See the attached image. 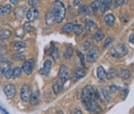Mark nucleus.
<instances>
[{"mask_svg": "<svg viewBox=\"0 0 134 114\" xmlns=\"http://www.w3.org/2000/svg\"><path fill=\"white\" fill-rule=\"evenodd\" d=\"M63 87H64V83H62L61 81H57L55 82L53 85V91L55 94H59L62 92Z\"/></svg>", "mask_w": 134, "mask_h": 114, "instance_id": "obj_20", "label": "nucleus"}, {"mask_svg": "<svg viewBox=\"0 0 134 114\" xmlns=\"http://www.w3.org/2000/svg\"><path fill=\"white\" fill-rule=\"evenodd\" d=\"M85 75H86L85 68H83V67H79L74 70L73 77H74L75 79H81V78L85 76Z\"/></svg>", "mask_w": 134, "mask_h": 114, "instance_id": "obj_12", "label": "nucleus"}, {"mask_svg": "<svg viewBox=\"0 0 134 114\" xmlns=\"http://www.w3.org/2000/svg\"><path fill=\"white\" fill-rule=\"evenodd\" d=\"M12 75H13V69L10 67V68H7L4 72L3 76H5V78H6V79H10V78H12Z\"/></svg>", "mask_w": 134, "mask_h": 114, "instance_id": "obj_36", "label": "nucleus"}, {"mask_svg": "<svg viewBox=\"0 0 134 114\" xmlns=\"http://www.w3.org/2000/svg\"><path fill=\"white\" fill-rule=\"evenodd\" d=\"M21 72H23V70H21V67H14V68L13 69L12 78H17V77H19V76H20L21 75Z\"/></svg>", "mask_w": 134, "mask_h": 114, "instance_id": "obj_30", "label": "nucleus"}, {"mask_svg": "<svg viewBox=\"0 0 134 114\" xmlns=\"http://www.w3.org/2000/svg\"><path fill=\"white\" fill-rule=\"evenodd\" d=\"M72 52H73L72 46L71 44H69L68 47H67L66 50L64 51V58H65V60H69V58L72 56Z\"/></svg>", "mask_w": 134, "mask_h": 114, "instance_id": "obj_22", "label": "nucleus"}, {"mask_svg": "<svg viewBox=\"0 0 134 114\" xmlns=\"http://www.w3.org/2000/svg\"><path fill=\"white\" fill-rule=\"evenodd\" d=\"M12 12V6L10 4H7L5 6L0 5V16L3 15H6Z\"/></svg>", "mask_w": 134, "mask_h": 114, "instance_id": "obj_15", "label": "nucleus"}, {"mask_svg": "<svg viewBox=\"0 0 134 114\" xmlns=\"http://www.w3.org/2000/svg\"><path fill=\"white\" fill-rule=\"evenodd\" d=\"M0 111L2 112V114H9V112H8L5 109H4L2 106H0Z\"/></svg>", "mask_w": 134, "mask_h": 114, "instance_id": "obj_45", "label": "nucleus"}, {"mask_svg": "<svg viewBox=\"0 0 134 114\" xmlns=\"http://www.w3.org/2000/svg\"><path fill=\"white\" fill-rule=\"evenodd\" d=\"M38 16V10L36 7H31L26 11V17L29 22H34Z\"/></svg>", "mask_w": 134, "mask_h": 114, "instance_id": "obj_8", "label": "nucleus"}, {"mask_svg": "<svg viewBox=\"0 0 134 114\" xmlns=\"http://www.w3.org/2000/svg\"><path fill=\"white\" fill-rule=\"evenodd\" d=\"M12 35V32L10 30H2L0 31V39L1 40H5L8 39Z\"/></svg>", "mask_w": 134, "mask_h": 114, "instance_id": "obj_26", "label": "nucleus"}, {"mask_svg": "<svg viewBox=\"0 0 134 114\" xmlns=\"http://www.w3.org/2000/svg\"><path fill=\"white\" fill-rule=\"evenodd\" d=\"M73 114H82V112H81V110L75 109V110H74V111H73Z\"/></svg>", "mask_w": 134, "mask_h": 114, "instance_id": "obj_46", "label": "nucleus"}, {"mask_svg": "<svg viewBox=\"0 0 134 114\" xmlns=\"http://www.w3.org/2000/svg\"><path fill=\"white\" fill-rule=\"evenodd\" d=\"M25 47H26L25 42L18 41H15V42L13 44L12 49L13 50H14V51H20V50H21L23 49H24Z\"/></svg>", "mask_w": 134, "mask_h": 114, "instance_id": "obj_19", "label": "nucleus"}, {"mask_svg": "<svg viewBox=\"0 0 134 114\" xmlns=\"http://www.w3.org/2000/svg\"><path fill=\"white\" fill-rule=\"evenodd\" d=\"M40 3V1H38V0H37V1H32V0H31V1L28 2V4H29L30 6H32L34 7V6H36L37 5H38V4Z\"/></svg>", "mask_w": 134, "mask_h": 114, "instance_id": "obj_42", "label": "nucleus"}, {"mask_svg": "<svg viewBox=\"0 0 134 114\" xmlns=\"http://www.w3.org/2000/svg\"><path fill=\"white\" fill-rule=\"evenodd\" d=\"M25 10L23 9V8H17V9H15V11H14V14H15V16L17 17L18 19H23V16L25 15Z\"/></svg>", "mask_w": 134, "mask_h": 114, "instance_id": "obj_28", "label": "nucleus"}, {"mask_svg": "<svg viewBox=\"0 0 134 114\" xmlns=\"http://www.w3.org/2000/svg\"><path fill=\"white\" fill-rule=\"evenodd\" d=\"M114 38H111V37H108V38L105 39V41H104V45H103V47H104V48H108L109 46L114 42Z\"/></svg>", "mask_w": 134, "mask_h": 114, "instance_id": "obj_37", "label": "nucleus"}, {"mask_svg": "<svg viewBox=\"0 0 134 114\" xmlns=\"http://www.w3.org/2000/svg\"><path fill=\"white\" fill-rule=\"evenodd\" d=\"M73 27H74V23H67L63 27V32H65V33H70L71 32H72Z\"/></svg>", "mask_w": 134, "mask_h": 114, "instance_id": "obj_24", "label": "nucleus"}, {"mask_svg": "<svg viewBox=\"0 0 134 114\" xmlns=\"http://www.w3.org/2000/svg\"><path fill=\"white\" fill-rule=\"evenodd\" d=\"M38 92L32 93L31 98H30V102H31L32 105H36L38 103Z\"/></svg>", "mask_w": 134, "mask_h": 114, "instance_id": "obj_29", "label": "nucleus"}, {"mask_svg": "<svg viewBox=\"0 0 134 114\" xmlns=\"http://www.w3.org/2000/svg\"><path fill=\"white\" fill-rule=\"evenodd\" d=\"M13 60L15 61H23L25 60V55L23 53H16L13 56Z\"/></svg>", "mask_w": 134, "mask_h": 114, "instance_id": "obj_34", "label": "nucleus"}, {"mask_svg": "<svg viewBox=\"0 0 134 114\" xmlns=\"http://www.w3.org/2000/svg\"><path fill=\"white\" fill-rule=\"evenodd\" d=\"M98 98V93L91 85H86L81 92V102L84 108L91 112L99 113L102 110L97 103V99Z\"/></svg>", "mask_w": 134, "mask_h": 114, "instance_id": "obj_1", "label": "nucleus"}, {"mask_svg": "<svg viewBox=\"0 0 134 114\" xmlns=\"http://www.w3.org/2000/svg\"><path fill=\"white\" fill-rule=\"evenodd\" d=\"M119 76L122 79H128L131 76V72H130L129 69H122L119 73Z\"/></svg>", "mask_w": 134, "mask_h": 114, "instance_id": "obj_25", "label": "nucleus"}, {"mask_svg": "<svg viewBox=\"0 0 134 114\" xmlns=\"http://www.w3.org/2000/svg\"><path fill=\"white\" fill-rule=\"evenodd\" d=\"M127 53H128V48L126 47V45L124 43H119V44L116 46V48H114L111 50V55L114 58H120L122 57L125 56Z\"/></svg>", "mask_w": 134, "mask_h": 114, "instance_id": "obj_3", "label": "nucleus"}, {"mask_svg": "<svg viewBox=\"0 0 134 114\" xmlns=\"http://www.w3.org/2000/svg\"><path fill=\"white\" fill-rule=\"evenodd\" d=\"M72 32H74L76 35H81L83 32V28L81 24H74Z\"/></svg>", "mask_w": 134, "mask_h": 114, "instance_id": "obj_33", "label": "nucleus"}, {"mask_svg": "<svg viewBox=\"0 0 134 114\" xmlns=\"http://www.w3.org/2000/svg\"><path fill=\"white\" fill-rule=\"evenodd\" d=\"M118 76V71L115 68H111L107 73V79H114L115 76Z\"/></svg>", "mask_w": 134, "mask_h": 114, "instance_id": "obj_23", "label": "nucleus"}, {"mask_svg": "<svg viewBox=\"0 0 134 114\" xmlns=\"http://www.w3.org/2000/svg\"><path fill=\"white\" fill-rule=\"evenodd\" d=\"M50 54L53 58V60L55 62H58L60 60V54H59V51H58V49L55 47L54 43L52 42L51 43V49H50Z\"/></svg>", "mask_w": 134, "mask_h": 114, "instance_id": "obj_11", "label": "nucleus"}, {"mask_svg": "<svg viewBox=\"0 0 134 114\" xmlns=\"http://www.w3.org/2000/svg\"><path fill=\"white\" fill-rule=\"evenodd\" d=\"M79 13L82 15H91L93 13H94V11L91 9L90 6H80Z\"/></svg>", "mask_w": 134, "mask_h": 114, "instance_id": "obj_14", "label": "nucleus"}, {"mask_svg": "<svg viewBox=\"0 0 134 114\" xmlns=\"http://www.w3.org/2000/svg\"><path fill=\"white\" fill-rule=\"evenodd\" d=\"M111 4H112V1H110V0L109 1H101L100 7H99V10H100L101 14H104V13H105L108 10Z\"/></svg>", "mask_w": 134, "mask_h": 114, "instance_id": "obj_17", "label": "nucleus"}, {"mask_svg": "<svg viewBox=\"0 0 134 114\" xmlns=\"http://www.w3.org/2000/svg\"><path fill=\"white\" fill-rule=\"evenodd\" d=\"M33 68H34V60H25L24 63L21 66V70L23 72L27 75V76H30L31 75L32 71H33Z\"/></svg>", "mask_w": 134, "mask_h": 114, "instance_id": "obj_6", "label": "nucleus"}, {"mask_svg": "<svg viewBox=\"0 0 134 114\" xmlns=\"http://www.w3.org/2000/svg\"><path fill=\"white\" fill-rule=\"evenodd\" d=\"M98 78L100 81H104L107 79V71L102 66H99L98 67Z\"/></svg>", "mask_w": 134, "mask_h": 114, "instance_id": "obj_18", "label": "nucleus"}, {"mask_svg": "<svg viewBox=\"0 0 134 114\" xmlns=\"http://www.w3.org/2000/svg\"><path fill=\"white\" fill-rule=\"evenodd\" d=\"M129 42L131 43L132 45H134V33L130 35V37H129Z\"/></svg>", "mask_w": 134, "mask_h": 114, "instance_id": "obj_44", "label": "nucleus"}, {"mask_svg": "<svg viewBox=\"0 0 134 114\" xmlns=\"http://www.w3.org/2000/svg\"><path fill=\"white\" fill-rule=\"evenodd\" d=\"M46 23L47 25H51L55 23V19H54V16H53V14H52V13L50 12V10H49L46 14Z\"/></svg>", "mask_w": 134, "mask_h": 114, "instance_id": "obj_27", "label": "nucleus"}, {"mask_svg": "<svg viewBox=\"0 0 134 114\" xmlns=\"http://www.w3.org/2000/svg\"><path fill=\"white\" fill-rule=\"evenodd\" d=\"M81 48L84 49V50H88L90 49V43L88 42V41H85V42L83 43L82 46H81Z\"/></svg>", "mask_w": 134, "mask_h": 114, "instance_id": "obj_40", "label": "nucleus"}, {"mask_svg": "<svg viewBox=\"0 0 134 114\" xmlns=\"http://www.w3.org/2000/svg\"><path fill=\"white\" fill-rule=\"evenodd\" d=\"M104 22H105V23L107 26L112 27L114 24V23H115V17H114L113 14H108L104 17Z\"/></svg>", "mask_w": 134, "mask_h": 114, "instance_id": "obj_13", "label": "nucleus"}, {"mask_svg": "<svg viewBox=\"0 0 134 114\" xmlns=\"http://www.w3.org/2000/svg\"><path fill=\"white\" fill-rule=\"evenodd\" d=\"M98 56V48H93L86 55V58H87V60L90 63H94L96 62Z\"/></svg>", "mask_w": 134, "mask_h": 114, "instance_id": "obj_9", "label": "nucleus"}, {"mask_svg": "<svg viewBox=\"0 0 134 114\" xmlns=\"http://www.w3.org/2000/svg\"><path fill=\"white\" fill-rule=\"evenodd\" d=\"M58 77L62 83H65L70 77V72H69V67L66 65L63 64L60 67L59 72H58Z\"/></svg>", "mask_w": 134, "mask_h": 114, "instance_id": "obj_4", "label": "nucleus"}, {"mask_svg": "<svg viewBox=\"0 0 134 114\" xmlns=\"http://www.w3.org/2000/svg\"><path fill=\"white\" fill-rule=\"evenodd\" d=\"M77 55H78V57L80 58V60H81V64H82V66L84 67L85 66V63H84V60H85V57H84V55L81 53L80 50H77Z\"/></svg>", "mask_w": 134, "mask_h": 114, "instance_id": "obj_38", "label": "nucleus"}, {"mask_svg": "<svg viewBox=\"0 0 134 114\" xmlns=\"http://www.w3.org/2000/svg\"><path fill=\"white\" fill-rule=\"evenodd\" d=\"M11 66H12V64H11V62H9V61H7V60L1 61V62H0V76L4 74V72H5L6 69L10 68Z\"/></svg>", "mask_w": 134, "mask_h": 114, "instance_id": "obj_16", "label": "nucleus"}, {"mask_svg": "<svg viewBox=\"0 0 134 114\" xmlns=\"http://www.w3.org/2000/svg\"><path fill=\"white\" fill-rule=\"evenodd\" d=\"M31 96V89L29 85L25 84L21 89V99L23 102H27L30 101V98Z\"/></svg>", "mask_w": 134, "mask_h": 114, "instance_id": "obj_5", "label": "nucleus"}, {"mask_svg": "<svg viewBox=\"0 0 134 114\" xmlns=\"http://www.w3.org/2000/svg\"><path fill=\"white\" fill-rule=\"evenodd\" d=\"M104 39V33L101 30H98L94 34V40L96 41H100Z\"/></svg>", "mask_w": 134, "mask_h": 114, "instance_id": "obj_32", "label": "nucleus"}, {"mask_svg": "<svg viewBox=\"0 0 134 114\" xmlns=\"http://www.w3.org/2000/svg\"><path fill=\"white\" fill-rule=\"evenodd\" d=\"M124 3H125V2L124 1H121V0H119V1H114V7L117 8V7H119V6L124 5Z\"/></svg>", "mask_w": 134, "mask_h": 114, "instance_id": "obj_41", "label": "nucleus"}, {"mask_svg": "<svg viewBox=\"0 0 134 114\" xmlns=\"http://www.w3.org/2000/svg\"><path fill=\"white\" fill-rule=\"evenodd\" d=\"M100 3L101 1H94L91 3L90 5V7L93 11H97V10H99V7H100Z\"/></svg>", "mask_w": 134, "mask_h": 114, "instance_id": "obj_35", "label": "nucleus"}, {"mask_svg": "<svg viewBox=\"0 0 134 114\" xmlns=\"http://www.w3.org/2000/svg\"><path fill=\"white\" fill-rule=\"evenodd\" d=\"M50 12L55 19V23H60L64 20L66 15V8L64 4L61 1H55L53 3Z\"/></svg>", "mask_w": 134, "mask_h": 114, "instance_id": "obj_2", "label": "nucleus"}, {"mask_svg": "<svg viewBox=\"0 0 134 114\" xmlns=\"http://www.w3.org/2000/svg\"><path fill=\"white\" fill-rule=\"evenodd\" d=\"M32 26L29 23H25L24 24H23V29H24L26 32H30V31L32 30Z\"/></svg>", "mask_w": 134, "mask_h": 114, "instance_id": "obj_39", "label": "nucleus"}, {"mask_svg": "<svg viewBox=\"0 0 134 114\" xmlns=\"http://www.w3.org/2000/svg\"><path fill=\"white\" fill-rule=\"evenodd\" d=\"M96 27V23H95L93 20H87L85 23V29L87 31H90L92 30L93 28Z\"/></svg>", "mask_w": 134, "mask_h": 114, "instance_id": "obj_31", "label": "nucleus"}, {"mask_svg": "<svg viewBox=\"0 0 134 114\" xmlns=\"http://www.w3.org/2000/svg\"><path fill=\"white\" fill-rule=\"evenodd\" d=\"M118 89H119V87H117L116 85H111V86H110V91H109V92L114 93V92H116Z\"/></svg>", "mask_w": 134, "mask_h": 114, "instance_id": "obj_43", "label": "nucleus"}, {"mask_svg": "<svg viewBox=\"0 0 134 114\" xmlns=\"http://www.w3.org/2000/svg\"><path fill=\"white\" fill-rule=\"evenodd\" d=\"M100 91L105 102H109L110 101H111V94H110L109 90H107V88H105V87H101Z\"/></svg>", "mask_w": 134, "mask_h": 114, "instance_id": "obj_21", "label": "nucleus"}, {"mask_svg": "<svg viewBox=\"0 0 134 114\" xmlns=\"http://www.w3.org/2000/svg\"><path fill=\"white\" fill-rule=\"evenodd\" d=\"M51 67H52V61L50 60H47L45 61L43 67L40 70V73L43 75V76H47V75H49V73H50Z\"/></svg>", "mask_w": 134, "mask_h": 114, "instance_id": "obj_10", "label": "nucleus"}, {"mask_svg": "<svg viewBox=\"0 0 134 114\" xmlns=\"http://www.w3.org/2000/svg\"><path fill=\"white\" fill-rule=\"evenodd\" d=\"M4 93H5V96L8 99H12L14 97V95L16 94V88L14 86V85L13 84H7L4 87Z\"/></svg>", "mask_w": 134, "mask_h": 114, "instance_id": "obj_7", "label": "nucleus"}, {"mask_svg": "<svg viewBox=\"0 0 134 114\" xmlns=\"http://www.w3.org/2000/svg\"><path fill=\"white\" fill-rule=\"evenodd\" d=\"M11 3L12 4H18L19 1L18 0H11Z\"/></svg>", "mask_w": 134, "mask_h": 114, "instance_id": "obj_47", "label": "nucleus"}]
</instances>
